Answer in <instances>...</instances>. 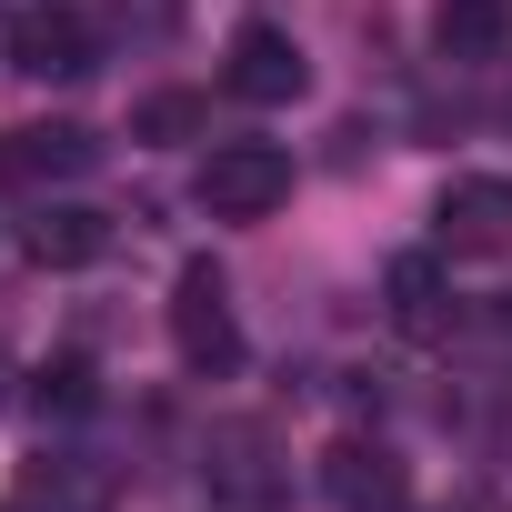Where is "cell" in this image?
Returning <instances> with one entry per match:
<instances>
[{
    "mask_svg": "<svg viewBox=\"0 0 512 512\" xmlns=\"http://www.w3.org/2000/svg\"><path fill=\"white\" fill-rule=\"evenodd\" d=\"M432 241L452 262H502L512 251V171H452L432 201Z\"/></svg>",
    "mask_w": 512,
    "mask_h": 512,
    "instance_id": "6da1fadb",
    "label": "cell"
},
{
    "mask_svg": "<svg viewBox=\"0 0 512 512\" xmlns=\"http://www.w3.org/2000/svg\"><path fill=\"white\" fill-rule=\"evenodd\" d=\"M292 201V151L282 141H221L201 161V211L211 221H262Z\"/></svg>",
    "mask_w": 512,
    "mask_h": 512,
    "instance_id": "7a4b0ae2",
    "label": "cell"
},
{
    "mask_svg": "<svg viewBox=\"0 0 512 512\" xmlns=\"http://www.w3.org/2000/svg\"><path fill=\"white\" fill-rule=\"evenodd\" d=\"M452 251L432 241V251H402V262L382 272V312H392V332L402 342H452V322H462V302H452Z\"/></svg>",
    "mask_w": 512,
    "mask_h": 512,
    "instance_id": "3957f363",
    "label": "cell"
},
{
    "mask_svg": "<svg viewBox=\"0 0 512 512\" xmlns=\"http://www.w3.org/2000/svg\"><path fill=\"white\" fill-rule=\"evenodd\" d=\"M171 342H181L191 372H231V362H241V322H231V292H221L211 262L181 272V292H171Z\"/></svg>",
    "mask_w": 512,
    "mask_h": 512,
    "instance_id": "277c9868",
    "label": "cell"
},
{
    "mask_svg": "<svg viewBox=\"0 0 512 512\" xmlns=\"http://www.w3.org/2000/svg\"><path fill=\"white\" fill-rule=\"evenodd\" d=\"M241 101H302V81H312V61H302V41L282 31V21H241L231 31V71H221Z\"/></svg>",
    "mask_w": 512,
    "mask_h": 512,
    "instance_id": "5b68a950",
    "label": "cell"
},
{
    "mask_svg": "<svg viewBox=\"0 0 512 512\" xmlns=\"http://www.w3.org/2000/svg\"><path fill=\"white\" fill-rule=\"evenodd\" d=\"M91 151L101 141L81 121H21V131H0V181H81Z\"/></svg>",
    "mask_w": 512,
    "mask_h": 512,
    "instance_id": "8992f818",
    "label": "cell"
},
{
    "mask_svg": "<svg viewBox=\"0 0 512 512\" xmlns=\"http://www.w3.org/2000/svg\"><path fill=\"white\" fill-rule=\"evenodd\" d=\"M11 71H31V81H81V71H91V21H81V11H21V21H11Z\"/></svg>",
    "mask_w": 512,
    "mask_h": 512,
    "instance_id": "52a82bcc",
    "label": "cell"
},
{
    "mask_svg": "<svg viewBox=\"0 0 512 512\" xmlns=\"http://www.w3.org/2000/svg\"><path fill=\"white\" fill-rule=\"evenodd\" d=\"M21 251H31L41 272H81V262H101V251H111V221H101L91 201H41L31 231H21Z\"/></svg>",
    "mask_w": 512,
    "mask_h": 512,
    "instance_id": "ba28073f",
    "label": "cell"
},
{
    "mask_svg": "<svg viewBox=\"0 0 512 512\" xmlns=\"http://www.w3.org/2000/svg\"><path fill=\"white\" fill-rule=\"evenodd\" d=\"M322 482H332L342 512H402V462L382 442H332L322 452Z\"/></svg>",
    "mask_w": 512,
    "mask_h": 512,
    "instance_id": "9c48e42d",
    "label": "cell"
},
{
    "mask_svg": "<svg viewBox=\"0 0 512 512\" xmlns=\"http://www.w3.org/2000/svg\"><path fill=\"white\" fill-rule=\"evenodd\" d=\"M432 51L462 61V71L502 61L512 51V0H442V11H432Z\"/></svg>",
    "mask_w": 512,
    "mask_h": 512,
    "instance_id": "30bf717a",
    "label": "cell"
},
{
    "mask_svg": "<svg viewBox=\"0 0 512 512\" xmlns=\"http://www.w3.org/2000/svg\"><path fill=\"white\" fill-rule=\"evenodd\" d=\"M131 131H141V141H191V131H201V101H191V91H161V101H141Z\"/></svg>",
    "mask_w": 512,
    "mask_h": 512,
    "instance_id": "8fae6325",
    "label": "cell"
},
{
    "mask_svg": "<svg viewBox=\"0 0 512 512\" xmlns=\"http://www.w3.org/2000/svg\"><path fill=\"white\" fill-rule=\"evenodd\" d=\"M41 412H91V362H51L41 372Z\"/></svg>",
    "mask_w": 512,
    "mask_h": 512,
    "instance_id": "7c38bea8",
    "label": "cell"
}]
</instances>
